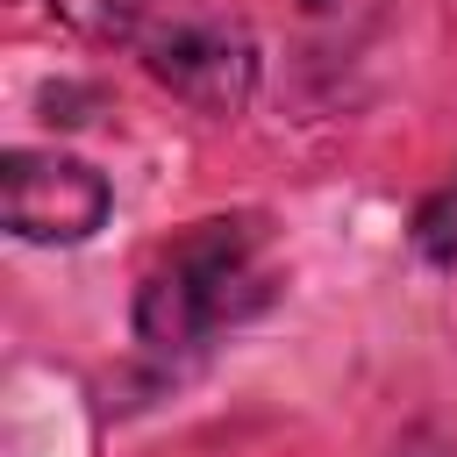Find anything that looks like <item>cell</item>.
<instances>
[{"instance_id":"6da1fadb","label":"cell","mask_w":457,"mask_h":457,"mask_svg":"<svg viewBox=\"0 0 457 457\" xmlns=\"http://www.w3.org/2000/svg\"><path fill=\"white\" fill-rule=\"evenodd\" d=\"M278 293L271 221L264 214H207L186 221L136 278V336L150 350H200L207 336L250 321Z\"/></svg>"},{"instance_id":"7a4b0ae2","label":"cell","mask_w":457,"mask_h":457,"mask_svg":"<svg viewBox=\"0 0 457 457\" xmlns=\"http://www.w3.org/2000/svg\"><path fill=\"white\" fill-rule=\"evenodd\" d=\"M86 29L129 43L157 86L200 114H236L257 86V50L214 0H64Z\"/></svg>"},{"instance_id":"3957f363","label":"cell","mask_w":457,"mask_h":457,"mask_svg":"<svg viewBox=\"0 0 457 457\" xmlns=\"http://www.w3.org/2000/svg\"><path fill=\"white\" fill-rule=\"evenodd\" d=\"M114 193L93 164L57 150H7L0 157V221L21 243H86L107 221Z\"/></svg>"},{"instance_id":"277c9868","label":"cell","mask_w":457,"mask_h":457,"mask_svg":"<svg viewBox=\"0 0 457 457\" xmlns=\"http://www.w3.org/2000/svg\"><path fill=\"white\" fill-rule=\"evenodd\" d=\"M414 250L428 264H457V179H443L414 214Z\"/></svg>"}]
</instances>
